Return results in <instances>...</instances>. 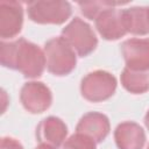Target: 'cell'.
Wrapping results in <instances>:
<instances>
[{"label":"cell","mask_w":149,"mask_h":149,"mask_svg":"<svg viewBox=\"0 0 149 149\" xmlns=\"http://www.w3.org/2000/svg\"><path fill=\"white\" fill-rule=\"evenodd\" d=\"M2 66L21 72L26 78L35 79L42 76L47 68L44 51L35 43L20 37L0 44Z\"/></svg>","instance_id":"cell-1"},{"label":"cell","mask_w":149,"mask_h":149,"mask_svg":"<svg viewBox=\"0 0 149 149\" xmlns=\"http://www.w3.org/2000/svg\"><path fill=\"white\" fill-rule=\"evenodd\" d=\"M47 70L54 76H68L77 64V54L62 37H52L45 42L43 48Z\"/></svg>","instance_id":"cell-2"},{"label":"cell","mask_w":149,"mask_h":149,"mask_svg":"<svg viewBox=\"0 0 149 149\" xmlns=\"http://www.w3.org/2000/svg\"><path fill=\"white\" fill-rule=\"evenodd\" d=\"M79 57L88 56L98 45V38L92 27L80 17H73L61 35Z\"/></svg>","instance_id":"cell-3"},{"label":"cell","mask_w":149,"mask_h":149,"mask_svg":"<svg viewBox=\"0 0 149 149\" xmlns=\"http://www.w3.org/2000/svg\"><path fill=\"white\" fill-rule=\"evenodd\" d=\"M116 78L108 71L95 70L88 72L80 81V93L91 102H100L109 99L116 90Z\"/></svg>","instance_id":"cell-4"},{"label":"cell","mask_w":149,"mask_h":149,"mask_svg":"<svg viewBox=\"0 0 149 149\" xmlns=\"http://www.w3.org/2000/svg\"><path fill=\"white\" fill-rule=\"evenodd\" d=\"M28 17L40 24H62L72 14V7L68 1H30L27 3Z\"/></svg>","instance_id":"cell-5"},{"label":"cell","mask_w":149,"mask_h":149,"mask_svg":"<svg viewBox=\"0 0 149 149\" xmlns=\"http://www.w3.org/2000/svg\"><path fill=\"white\" fill-rule=\"evenodd\" d=\"M20 101L23 108L31 114L45 112L52 104V93L42 81L24 83L20 90Z\"/></svg>","instance_id":"cell-6"},{"label":"cell","mask_w":149,"mask_h":149,"mask_svg":"<svg viewBox=\"0 0 149 149\" xmlns=\"http://www.w3.org/2000/svg\"><path fill=\"white\" fill-rule=\"evenodd\" d=\"M94 22L98 33L104 40L115 41L128 34L125 23L123 9L108 7L97 16Z\"/></svg>","instance_id":"cell-7"},{"label":"cell","mask_w":149,"mask_h":149,"mask_svg":"<svg viewBox=\"0 0 149 149\" xmlns=\"http://www.w3.org/2000/svg\"><path fill=\"white\" fill-rule=\"evenodd\" d=\"M120 50L126 68L135 71H149V38L126 40L121 43Z\"/></svg>","instance_id":"cell-8"},{"label":"cell","mask_w":149,"mask_h":149,"mask_svg":"<svg viewBox=\"0 0 149 149\" xmlns=\"http://www.w3.org/2000/svg\"><path fill=\"white\" fill-rule=\"evenodd\" d=\"M23 24V7L17 1H0V37L2 41L19 35Z\"/></svg>","instance_id":"cell-9"},{"label":"cell","mask_w":149,"mask_h":149,"mask_svg":"<svg viewBox=\"0 0 149 149\" xmlns=\"http://www.w3.org/2000/svg\"><path fill=\"white\" fill-rule=\"evenodd\" d=\"M68 127L65 122L57 116L43 119L36 127V140L40 144L58 149L66 140Z\"/></svg>","instance_id":"cell-10"},{"label":"cell","mask_w":149,"mask_h":149,"mask_svg":"<svg viewBox=\"0 0 149 149\" xmlns=\"http://www.w3.org/2000/svg\"><path fill=\"white\" fill-rule=\"evenodd\" d=\"M111 125L108 118L99 112H88L84 114L77 123L76 132L85 134L97 143L102 142L109 134Z\"/></svg>","instance_id":"cell-11"},{"label":"cell","mask_w":149,"mask_h":149,"mask_svg":"<svg viewBox=\"0 0 149 149\" xmlns=\"http://www.w3.org/2000/svg\"><path fill=\"white\" fill-rule=\"evenodd\" d=\"M114 141L118 149H142L146 143V133L139 123L123 121L114 130Z\"/></svg>","instance_id":"cell-12"},{"label":"cell","mask_w":149,"mask_h":149,"mask_svg":"<svg viewBox=\"0 0 149 149\" xmlns=\"http://www.w3.org/2000/svg\"><path fill=\"white\" fill-rule=\"evenodd\" d=\"M127 33L134 35L149 34V7L136 6L123 9Z\"/></svg>","instance_id":"cell-13"},{"label":"cell","mask_w":149,"mask_h":149,"mask_svg":"<svg viewBox=\"0 0 149 149\" xmlns=\"http://www.w3.org/2000/svg\"><path fill=\"white\" fill-rule=\"evenodd\" d=\"M120 80L123 88L133 94H142L149 90V71H135L125 68Z\"/></svg>","instance_id":"cell-14"},{"label":"cell","mask_w":149,"mask_h":149,"mask_svg":"<svg viewBox=\"0 0 149 149\" xmlns=\"http://www.w3.org/2000/svg\"><path fill=\"white\" fill-rule=\"evenodd\" d=\"M128 2H112V1H85V2H78V6L80 8L81 14L90 19L95 20L97 16L106 8L108 7H116L127 5Z\"/></svg>","instance_id":"cell-15"},{"label":"cell","mask_w":149,"mask_h":149,"mask_svg":"<svg viewBox=\"0 0 149 149\" xmlns=\"http://www.w3.org/2000/svg\"><path fill=\"white\" fill-rule=\"evenodd\" d=\"M62 147L63 149H97V142L90 136L76 132L65 140Z\"/></svg>","instance_id":"cell-16"},{"label":"cell","mask_w":149,"mask_h":149,"mask_svg":"<svg viewBox=\"0 0 149 149\" xmlns=\"http://www.w3.org/2000/svg\"><path fill=\"white\" fill-rule=\"evenodd\" d=\"M0 149H24L23 146L14 137L5 136L1 139V144Z\"/></svg>","instance_id":"cell-17"},{"label":"cell","mask_w":149,"mask_h":149,"mask_svg":"<svg viewBox=\"0 0 149 149\" xmlns=\"http://www.w3.org/2000/svg\"><path fill=\"white\" fill-rule=\"evenodd\" d=\"M144 125H146V127H147V129L149 130V111L146 113V115H144Z\"/></svg>","instance_id":"cell-18"},{"label":"cell","mask_w":149,"mask_h":149,"mask_svg":"<svg viewBox=\"0 0 149 149\" xmlns=\"http://www.w3.org/2000/svg\"><path fill=\"white\" fill-rule=\"evenodd\" d=\"M35 149H54V148H51V147H48V146H44V144H38Z\"/></svg>","instance_id":"cell-19"},{"label":"cell","mask_w":149,"mask_h":149,"mask_svg":"<svg viewBox=\"0 0 149 149\" xmlns=\"http://www.w3.org/2000/svg\"><path fill=\"white\" fill-rule=\"evenodd\" d=\"M147 149H149V144H148V146H147Z\"/></svg>","instance_id":"cell-20"}]
</instances>
